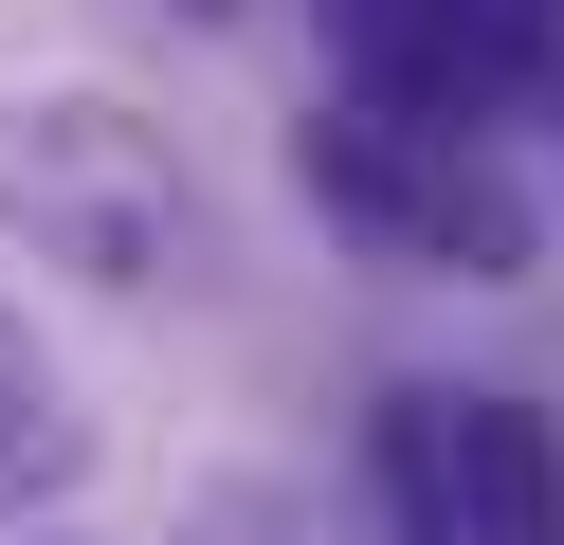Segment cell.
Here are the masks:
<instances>
[{"label":"cell","instance_id":"5","mask_svg":"<svg viewBox=\"0 0 564 545\" xmlns=\"http://www.w3.org/2000/svg\"><path fill=\"white\" fill-rule=\"evenodd\" d=\"M183 545H310V509L237 472V491H200V509H183Z\"/></svg>","mask_w":564,"mask_h":545},{"label":"cell","instance_id":"4","mask_svg":"<svg viewBox=\"0 0 564 545\" xmlns=\"http://www.w3.org/2000/svg\"><path fill=\"white\" fill-rule=\"evenodd\" d=\"M419 545H564V436L528 400H474L455 436H419Z\"/></svg>","mask_w":564,"mask_h":545},{"label":"cell","instance_id":"3","mask_svg":"<svg viewBox=\"0 0 564 545\" xmlns=\"http://www.w3.org/2000/svg\"><path fill=\"white\" fill-rule=\"evenodd\" d=\"M528 55H546L528 0H346V73L401 91L419 128H474L491 91H528Z\"/></svg>","mask_w":564,"mask_h":545},{"label":"cell","instance_id":"2","mask_svg":"<svg viewBox=\"0 0 564 545\" xmlns=\"http://www.w3.org/2000/svg\"><path fill=\"white\" fill-rule=\"evenodd\" d=\"M292 182H310L328 218H365V237H401V254H474V273H510V254H528V218L455 164V128H310Z\"/></svg>","mask_w":564,"mask_h":545},{"label":"cell","instance_id":"6","mask_svg":"<svg viewBox=\"0 0 564 545\" xmlns=\"http://www.w3.org/2000/svg\"><path fill=\"white\" fill-rule=\"evenodd\" d=\"M0 400H37V327H19V309H0Z\"/></svg>","mask_w":564,"mask_h":545},{"label":"cell","instance_id":"1","mask_svg":"<svg viewBox=\"0 0 564 545\" xmlns=\"http://www.w3.org/2000/svg\"><path fill=\"white\" fill-rule=\"evenodd\" d=\"M0 218H19L55 273H91V291H164L183 237H200L164 128L110 109V91H19V109H0Z\"/></svg>","mask_w":564,"mask_h":545}]
</instances>
